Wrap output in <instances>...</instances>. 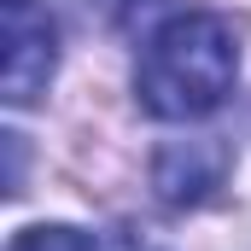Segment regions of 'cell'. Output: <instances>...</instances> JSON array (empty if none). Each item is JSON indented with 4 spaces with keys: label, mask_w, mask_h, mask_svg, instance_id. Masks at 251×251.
<instances>
[{
    "label": "cell",
    "mask_w": 251,
    "mask_h": 251,
    "mask_svg": "<svg viewBox=\"0 0 251 251\" xmlns=\"http://www.w3.org/2000/svg\"><path fill=\"white\" fill-rule=\"evenodd\" d=\"M111 240V251H158L152 240H140V234H105Z\"/></svg>",
    "instance_id": "obj_6"
},
{
    "label": "cell",
    "mask_w": 251,
    "mask_h": 251,
    "mask_svg": "<svg viewBox=\"0 0 251 251\" xmlns=\"http://www.w3.org/2000/svg\"><path fill=\"white\" fill-rule=\"evenodd\" d=\"M59 64V29L47 6L35 0H6V105H29L47 94Z\"/></svg>",
    "instance_id": "obj_3"
},
{
    "label": "cell",
    "mask_w": 251,
    "mask_h": 251,
    "mask_svg": "<svg viewBox=\"0 0 251 251\" xmlns=\"http://www.w3.org/2000/svg\"><path fill=\"white\" fill-rule=\"evenodd\" d=\"M240 76V35L222 12H181L170 18L134 64V94L164 123L210 117Z\"/></svg>",
    "instance_id": "obj_1"
},
{
    "label": "cell",
    "mask_w": 251,
    "mask_h": 251,
    "mask_svg": "<svg viewBox=\"0 0 251 251\" xmlns=\"http://www.w3.org/2000/svg\"><path fill=\"white\" fill-rule=\"evenodd\" d=\"M94 6H100V18H105L111 29H123V24H134V18H140V12H152L158 0H94Z\"/></svg>",
    "instance_id": "obj_5"
},
{
    "label": "cell",
    "mask_w": 251,
    "mask_h": 251,
    "mask_svg": "<svg viewBox=\"0 0 251 251\" xmlns=\"http://www.w3.org/2000/svg\"><path fill=\"white\" fill-rule=\"evenodd\" d=\"M6 251H111V240L105 234L64 228V222H41V228H18Z\"/></svg>",
    "instance_id": "obj_4"
},
{
    "label": "cell",
    "mask_w": 251,
    "mask_h": 251,
    "mask_svg": "<svg viewBox=\"0 0 251 251\" xmlns=\"http://www.w3.org/2000/svg\"><path fill=\"white\" fill-rule=\"evenodd\" d=\"M228 170H234L228 140L193 134V140L158 146V158H152V187H158V199H164L170 210H199V204H210V199L222 193Z\"/></svg>",
    "instance_id": "obj_2"
}]
</instances>
